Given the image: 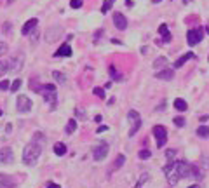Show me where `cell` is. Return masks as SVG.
<instances>
[{"label": "cell", "mask_w": 209, "mask_h": 188, "mask_svg": "<svg viewBox=\"0 0 209 188\" xmlns=\"http://www.w3.org/2000/svg\"><path fill=\"white\" fill-rule=\"evenodd\" d=\"M40 153H42V143H37V141H31L25 146L23 150V162L28 164V166H35L37 160H39Z\"/></svg>", "instance_id": "cell-1"}, {"label": "cell", "mask_w": 209, "mask_h": 188, "mask_svg": "<svg viewBox=\"0 0 209 188\" xmlns=\"http://www.w3.org/2000/svg\"><path fill=\"white\" fill-rule=\"evenodd\" d=\"M162 171H164L166 178H167L169 186H176V185H178V181L181 179V172H179L178 160H169L164 167H162Z\"/></svg>", "instance_id": "cell-2"}, {"label": "cell", "mask_w": 209, "mask_h": 188, "mask_svg": "<svg viewBox=\"0 0 209 188\" xmlns=\"http://www.w3.org/2000/svg\"><path fill=\"white\" fill-rule=\"evenodd\" d=\"M33 91L40 92L42 96H44V99L47 101L51 105V110L56 108V101H58V96H56V85L54 84H45V85H37V87H33Z\"/></svg>", "instance_id": "cell-3"}, {"label": "cell", "mask_w": 209, "mask_h": 188, "mask_svg": "<svg viewBox=\"0 0 209 188\" xmlns=\"http://www.w3.org/2000/svg\"><path fill=\"white\" fill-rule=\"evenodd\" d=\"M61 35H63V26L54 25V26H49L47 30H45L44 39H45V42H47V44H54L56 40L61 39Z\"/></svg>", "instance_id": "cell-4"}, {"label": "cell", "mask_w": 209, "mask_h": 188, "mask_svg": "<svg viewBox=\"0 0 209 188\" xmlns=\"http://www.w3.org/2000/svg\"><path fill=\"white\" fill-rule=\"evenodd\" d=\"M152 132H153V136H155V140H157V146L159 148H164L166 143H167V129L164 126H155L152 129Z\"/></svg>", "instance_id": "cell-5"}, {"label": "cell", "mask_w": 209, "mask_h": 188, "mask_svg": "<svg viewBox=\"0 0 209 188\" xmlns=\"http://www.w3.org/2000/svg\"><path fill=\"white\" fill-rule=\"evenodd\" d=\"M108 150H110V146H108V143H105V141H101V143H98L96 146L93 148V158L94 160H105L108 155Z\"/></svg>", "instance_id": "cell-6"}, {"label": "cell", "mask_w": 209, "mask_h": 188, "mask_svg": "<svg viewBox=\"0 0 209 188\" xmlns=\"http://www.w3.org/2000/svg\"><path fill=\"white\" fill-rule=\"evenodd\" d=\"M127 118H129V122L133 124V127H131V131H129V136H134L136 132L139 131V127H141V118H139V113L136 112V110H131L129 113H127Z\"/></svg>", "instance_id": "cell-7"}, {"label": "cell", "mask_w": 209, "mask_h": 188, "mask_svg": "<svg viewBox=\"0 0 209 188\" xmlns=\"http://www.w3.org/2000/svg\"><path fill=\"white\" fill-rule=\"evenodd\" d=\"M202 39H204V31H202V28H193V30H188V33H187L188 45H197Z\"/></svg>", "instance_id": "cell-8"}, {"label": "cell", "mask_w": 209, "mask_h": 188, "mask_svg": "<svg viewBox=\"0 0 209 188\" xmlns=\"http://www.w3.org/2000/svg\"><path fill=\"white\" fill-rule=\"evenodd\" d=\"M16 106H18V112L28 113V112L31 110V106H33V103H31V99L28 96H19L18 101H16Z\"/></svg>", "instance_id": "cell-9"}, {"label": "cell", "mask_w": 209, "mask_h": 188, "mask_svg": "<svg viewBox=\"0 0 209 188\" xmlns=\"http://www.w3.org/2000/svg\"><path fill=\"white\" fill-rule=\"evenodd\" d=\"M12 160H14L12 148H9V146L0 148V164H9V162H12Z\"/></svg>", "instance_id": "cell-10"}, {"label": "cell", "mask_w": 209, "mask_h": 188, "mask_svg": "<svg viewBox=\"0 0 209 188\" xmlns=\"http://www.w3.org/2000/svg\"><path fill=\"white\" fill-rule=\"evenodd\" d=\"M113 25H115V28H117V30L124 31L125 28H127V18H125L124 14L115 12V14H113Z\"/></svg>", "instance_id": "cell-11"}, {"label": "cell", "mask_w": 209, "mask_h": 188, "mask_svg": "<svg viewBox=\"0 0 209 188\" xmlns=\"http://www.w3.org/2000/svg\"><path fill=\"white\" fill-rule=\"evenodd\" d=\"M16 179L14 176H7V174H0V188H16Z\"/></svg>", "instance_id": "cell-12"}, {"label": "cell", "mask_w": 209, "mask_h": 188, "mask_svg": "<svg viewBox=\"0 0 209 188\" xmlns=\"http://www.w3.org/2000/svg\"><path fill=\"white\" fill-rule=\"evenodd\" d=\"M37 25H39V19L37 18H31V19H28L25 25H23V28H21V33L23 35H30L31 31L37 28Z\"/></svg>", "instance_id": "cell-13"}, {"label": "cell", "mask_w": 209, "mask_h": 188, "mask_svg": "<svg viewBox=\"0 0 209 188\" xmlns=\"http://www.w3.org/2000/svg\"><path fill=\"white\" fill-rule=\"evenodd\" d=\"M9 71H19L23 68V57L18 56V57H12V59H9Z\"/></svg>", "instance_id": "cell-14"}, {"label": "cell", "mask_w": 209, "mask_h": 188, "mask_svg": "<svg viewBox=\"0 0 209 188\" xmlns=\"http://www.w3.org/2000/svg\"><path fill=\"white\" fill-rule=\"evenodd\" d=\"M63 56H71V47L68 44H63L61 47L58 49V51H56V53H54V57H63Z\"/></svg>", "instance_id": "cell-15"}, {"label": "cell", "mask_w": 209, "mask_h": 188, "mask_svg": "<svg viewBox=\"0 0 209 188\" xmlns=\"http://www.w3.org/2000/svg\"><path fill=\"white\" fill-rule=\"evenodd\" d=\"M159 33L162 35V42H171V33H169V28L166 23H162L159 26Z\"/></svg>", "instance_id": "cell-16"}, {"label": "cell", "mask_w": 209, "mask_h": 188, "mask_svg": "<svg viewBox=\"0 0 209 188\" xmlns=\"http://www.w3.org/2000/svg\"><path fill=\"white\" fill-rule=\"evenodd\" d=\"M155 77H157V79H160V80H171L174 77V73H173V70L164 68V70H160L159 73H155Z\"/></svg>", "instance_id": "cell-17"}, {"label": "cell", "mask_w": 209, "mask_h": 188, "mask_svg": "<svg viewBox=\"0 0 209 188\" xmlns=\"http://www.w3.org/2000/svg\"><path fill=\"white\" fill-rule=\"evenodd\" d=\"M192 57H193V53H187V54H183V56L179 57L178 61L174 63V68H181V66L188 61V59H192Z\"/></svg>", "instance_id": "cell-18"}, {"label": "cell", "mask_w": 209, "mask_h": 188, "mask_svg": "<svg viewBox=\"0 0 209 188\" xmlns=\"http://www.w3.org/2000/svg\"><path fill=\"white\" fill-rule=\"evenodd\" d=\"M174 108L178 110V112H185V110L188 108V105H187V101L185 99L178 98V99H174Z\"/></svg>", "instance_id": "cell-19"}, {"label": "cell", "mask_w": 209, "mask_h": 188, "mask_svg": "<svg viewBox=\"0 0 209 188\" xmlns=\"http://www.w3.org/2000/svg\"><path fill=\"white\" fill-rule=\"evenodd\" d=\"M75 129H77V120H75V118H70V120H68V124H66L65 132H66V134H73V132H75Z\"/></svg>", "instance_id": "cell-20"}, {"label": "cell", "mask_w": 209, "mask_h": 188, "mask_svg": "<svg viewBox=\"0 0 209 188\" xmlns=\"http://www.w3.org/2000/svg\"><path fill=\"white\" fill-rule=\"evenodd\" d=\"M54 153H56L58 157H63V155L66 153V146H65L63 143H56L54 144Z\"/></svg>", "instance_id": "cell-21"}, {"label": "cell", "mask_w": 209, "mask_h": 188, "mask_svg": "<svg viewBox=\"0 0 209 188\" xmlns=\"http://www.w3.org/2000/svg\"><path fill=\"white\" fill-rule=\"evenodd\" d=\"M197 136H199V138L207 140V138H209V127L207 126H200L199 129H197Z\"/></svg>", "instance_id": "cell-22"}, {"label": "cell", "mask_w": 209, "mask_h": 188, "mask_svg": "<svg viewBox=\"0 0 209 188\" xmlns=\"http://www.w3.org/2000/svg\"><path fill=\"white\" fill-rule=\"evenodd\" d=\"M166 65H167V59H166L164 56L157 57L155 61H153V68H155V70H159V68H164Z\"/></svg>", "instance_id": "cell-23"}, {"label": "cell", "mask_w": 209, "mask_h": 188, "mask_svg": "<svg viewBox=\"0 0 209 188\" xmlns=\"http://www.w3.org/2000/svg\"><path fill=\"white\" fill-rule=\"evenodd\" d=\"M108 70H110V75H111V79H113V80H117V82H120V80H122V75L117 71V68L113 65H110V68H108Z\"/></svg>", "instance_id": "cell-24"}, {"label": "cell", "mask_w": 209, "mask_h": 188, "mask_svg": "<svg viewBox=\"0 0 209 188\" xmlns=\"http://www.w3.org/2000/svg\"><path fill=\"white\" fill-rule=\"evenodd\" d=\"M52 77L56 79V82H58V84H65V82H66V75L61 73V71H52Z\"/></svg>", "instance_id": "cell-25"}, {"label": "cell", "mask_w": 209, "mask_h": 188, "mask_svg": "<svg viewBox=\"0 0 209 188\" xmlns=\"http://www.w3.org/2000/svg\"><path fill=\"white\" fill-rule=\"evenodd\" d=\"M138 157L141 158V160H148V158L152 157V152H150V150H148V148H143V150H139Z\"/></svg>", "instance_id": "cell-26"}, {"label": "cell", "mask_w": 209, "mask_h": 188, "mask_svg": "<svg viewBox=\"0 0 209 188\" xmlns=\"http://www.w3.org/2000/svg\"><path fill=\"white\" fill-rule=\"evenodd\" d=\"M124 162H125V157H124V155H117L115 164H113V169H117V167H122V166H124Z\"/></svg>", "instance_id": "cell-27"}, {"label": "cell", "mask_w": 209, "mask_h": 188, "mask_svg": "<svg viewBox=\"0 0 209 188\" xmlns=\"http://www.w3.org/2000/svg\"><path fill=\"white\" fill-rule=\"evenodd\" d=\"M19 87H21V79H16L12 84H11V87H9V89H11L12 92H18Z\"/></svg>", "instance_id": "cell-28"}, {"label": "cell", "mask_w": 209, "mask_h": 188, "mask_svg": "<svg viewBox=\"0 0 209 188\" xmlns=\"http://www.w3.org/2000/svg\"><path fill=\"white\" fill-rule=\"evenodd\" d=\"M7 71H9V63H7V61H0V77L5 75Z\"/></svg>", "instance_id": "cell-29"}, {"label": "cell", "mask_w": 209, "mask_h": 188, "mask_svg": "<svg viewBox=\"0 0 209 188\" xmlns=\"http://www.w3.org/2000/svg\"><path fill=\"white\" fill-rule=\"evenodd\" d=\"M174 157H176V148H167L166 150V158H167V160H173Z\"/></svg>", "instance_id": "cell-30"}, {"label": "cell", "mask_w": 209, "mask_h": 188, "mask_svg": "<svg viewBox=\"0 0 209 188\" xmlns=\"http://www.w3.org/2000/svg\"><path fill=\"white\" fill-rule=\"evenodd\" d=\"M148 178H150V174H148V172H143V174H141V178L138 179V183H136V186H134V188H139L143 183H145V181H147Z\"/></svg>", "instance_id": "cell-31"}, {"label": "cell", "mask_w": 209, "mask_h": 188, "mask_svg": "<svg viewBox=\"0 0 209 188\" xmlns=\"http://www.w3.org/2000/svg\"><path fill=\"white\" fill-rule=\"evenodd\" d=\"M93 92H94V96H98V98H105V89H101V87H94L93 89Z\"/></svg>", "instance_id": "cell-32"}, {"label": "cell", "mask_w": 209, "mask_h": 188, "mask_svg": "<svg viewBox=\"0 0 209 188\" xmlns=\"http://www.w3.org/2000/svg\"><path fill=\"white\" fill-rule=\"evenodd\" d=\"M111 4H113V2H110V0H107V2L103 4V7H101V12H103V14H107L108 11L111 9Z\"/></svg>", "instance_id": "cell-33"}, {"label": "cell", "mask_w": 209, "mask_h": 188, "mask_svg": "<svg viewBox=\"0 0 209 188\" xmlns=\"http://www.w3.org/2000/svg\"><path fill=\"white\" fill-rule=\"evenodd\" d=\"M173 122H174V126L183 127V126H185V118H183V117H174V120H173Z\"/></svg>", "instance_id": "cell-34"}, {"label": "cell", "mask_w": 209, "mask_h": 188, "mask_svg": "<svg viewBox=\"0 0 209 188\" xmlns=\"http://www.w3.org/2000/svg\"><path fill=\"white\" fill-rule=\"evenodd\" d=\"M70 5H71V9H80L82 7V0H71Z\"/></svg>", "instance_id": "cell-35"}, {"label": "cell", "mask_w": 209, "mask_h": 188, "mask_svg": "<svg viewBox=\"0 0 209 188\" xmlns=\"http://www.w3.org/2000/svg\"><path fill=\"white\" fill-rule=\"evenodd\" d=\"M9 87H11L9 80H2V82H0V91H7Z\"/></svg>", "instance_id": "cell-36"}, {"label": "cell", "mask_w": 209, "mask_h": 188, "mask_svg": "<svg viewBox=\"0 0 209 188\" xmlns=\"http://www.w3.org/2000/svg\"><path fill=\"white\" fill-rule=\"evenodd\" d=\"M75 115H77L79 118H82V120H85V112H84L82 108H77V110H75Z\"/></svg>", "instance_id": "cell-37"}, {"label": "cell", "mask_w": 209, "mask_h": 188, "mask_svg": "<svg viewBox=\"0 0 209 188\" xmlns=\"http://www.w3.org/2000/svg\"><path fill=\"white\" fill-rule=\"evenodd\" d=\"M30 35H31V44H35L37 40H39V31H37V30H33V31L30 33Z\"/></svg>", "instance_id": "cell-38"}, {"label": "cell", "mask_w": 209, "mask_h": 188, "mask_svg": "<svg viewBox=\"0 0 209 188\" xmlns=\"http://www.w3.org/2000/svg\"><path fill=\"white\" fill-rule=\"evenodd\" d=\"M7 51H9V47H7V44H4V42H2V44H0V56H4V54L7 53Z\"/></svg>", "instance_id": "cell-39"}, {"label": "cell", "mask_w": 209, "mask_h": 188, "mask_svg": "<svg viewBox=\"0 0 209 188\" xmlns=\"http://www.w3.org/2000/svg\"><path fill=\"white\" fill-rule=\"evenodd\" d=\"M2 28H4V33H9V31L12 30V25H11V23H4V26Z\"/></svg>", "instance_id": "cell-40"}, {"label": "cell", "mask_w": 209, "mask_h": 188, "mask_svg": "<svg viewBox=\"0 0 209 188\" xmlns=\"http://www.w3.org/2000/svg\"><path fill=\"white\" fill-rule=\"evenodd\" d=\"M105 131H108V126H99L96 132H105Z\"/></svg>", "instance_id": "cell-41"}, {"label": "cell", "mask_w": 209, "mask_h": 188, "mask_svg": "<svg viewBox=\"0 0 209 188\" xmlns=\"http://www.w3.org/2000/svg\"><path fill=\"white\" fill-rule=\"evenodd\" d=\"M47 188H61V186H59V185H56V183H51V181H49V183H47Z\"/></svg>", "instance_id": "cell-42"}, {"label": "cell", "mask_w": 209, "mask_h": 188, "mask_svg": "<svg viewBox=\"0 0 209 188\" xmlns=\"http://www.w3.org/2000/svg\"><path fill=\"white\" fill-rule=\"evenodd\" d=\"M164 108H166V103L162 101V103H160V105L157 106V112H160V110H164Z\"/></svg>", "instance_id": "cell-43"}, {"label": "cell", "mask_w": 209, "mask_h": 188, "mask_svg": "<svg viewBox=\"0 0 209 188\" xmlns=\"http://www.w3.org/2000/svg\"><path fill=\"white\" fill-rule=\"evenodd\" d=\"M159 2H162V0H152V4H159Z\"/></svg>", "instance_id": "cell-44"}, {"label": "cell", "mask_w": 209, "mask_h": 188, "mask_svg": "<svg viewBox=\"0 0 209 188\" xmlns=\"http://www.w3.org/2000/svg\"><path fill=\"white\" fill-rule=\"evenodd\" d=\"M188 188H200L199 185H192V186H188Z\"/></svg>", "instance_id": "cell-45"}, {"label": "cell", "mask_w": 209, "mask_h": 188, "mask_svg": "<svg viewBox=\"0 0 209 188\" xmlns=\"http://www.w3.org/2000/svg\"><path fill=\"white\" fill-rule=\"evenodd\" d=\"M110 2H115V0H110Z\"/></svg>", "instance_id": "cell-46"}]
</instances>
